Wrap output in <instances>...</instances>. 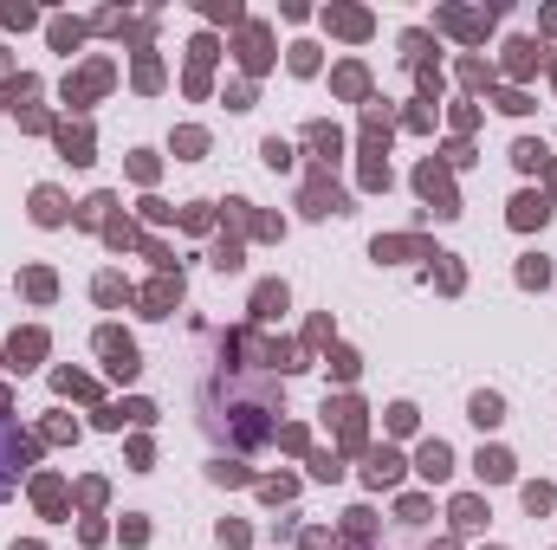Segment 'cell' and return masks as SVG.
<instances>
[{"label": "cell", "instance_id": "obj_1", "mask_svg": "<svg viewBox=\"0 0 557 550\" xmlns=\"http://www.w3.org/2000/svg\"><path fill=\"white\" fill-rule=\"evenodd\" d=\"M20 460H26V440H20V434H13V427L0 421V486H7L13 473H20Z\"/></svg>", "mask_w": 557, "mask_h": 550}]
</instances>
